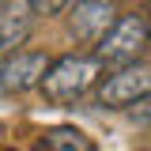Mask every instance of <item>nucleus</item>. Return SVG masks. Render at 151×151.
Listing matches in <instances>:
<instances>
[{"mask_svg": "<svg viewBox=\"0 0 151 151\" xmlns=\"http://www.w3.org/2000/svg\"><path fill=\"white\" fill-rule=\"evenodd\" d=\"M98 76H102V64H98L94 53L91 57L87 53H64L57 60H49L38 91L45 94V102H53V106H68V102H76V98H83L91 91L98 83Z\"/></svg>", "mask_w": 151, "mask_h": 151, "instance_id": "f257e3e1", "label": "nucleus"}, {"mask_svg": "<svg viewBox=\"0 0 151 151\" xmlns=\"http://www.w3.org/2000/svg\"><path fill=\"white\" fill-rule=\"evenodd\" d=\"M147 45H151L147 42V23H144V15L132 12V15L113 19V27L94 42V57H98L102 68H121V64L140 60Z\"/></svg>", "mask_w": 151, "mask_h": 151, "instance_id": "f03ea898", "label": "nucleus"}, {"mask_svg": "<svg viewBox=\"0 0 151 151\" xmlns=\"http://www.w3.org/2000/svg\"><path fill=\"white\" fill-rule=\"evenodd\" d=\"M147 94H151V64L132 60V64L113 68V72L98 83V106H106V110H125V106H136V102L147 98Z\"/></svg>", "mask_w": 151, "mask_h": 151, "instance_id": "7ed1b4c3", "label": "nucleus"}, {"mask_svg": "<svg viewBox=\"0 0 151 151\" xmlns=\"http://www.w3.org/2000/svg\"><path fill=\"white\" fill-rule=\"evenodd\" d=\"M49 53H38V49H15V53L0 57V94H23L34 91L42 83V76L49 68Z\"/></svg>", "mask_w": 151, "mask_h": 151, "instance_id": "20e7f679", "label": "nucleus"}, {"mask_svg": "<svg viewBox=\"0 0 151 151\" xmlns=\"http://www.w3.org/2000/svg\"><path fill=\"white\" fill-rule=\"evenodd\" d=\"M117 19V4L113 0H76L68 12V34L79 45H94Z\"/></svg>", "mask_w": 151, "mask_h": 151, "instance_id": "39448f33", "label": "nucleus"}, {"mask_svg": "<svg viewBox=\"0 0 151 151\" xmlns=\"http://www.w3.org/2000/svg\"><path fill=\"white\" fill-rule=\"evenodd\" d=\"M34 30V12L27 0H0V57L27 45Z\"/></svg>", "mask_w": 151, "mask_h": 151, "instance_id": "423d86ee", "label": "nucleus"}, {"mask_svg": "<svg viewBox=\"0 0 151 151\" xmlns=\"http://www.w3.org/2000/svg\"><path fill=\"white\" fill-rule=\"evenodd\" d=\"M38 151H98V147H94L91 136L79 132L76 125H57V129H45V132H42Z\"/></svg>", "mask_w": 151, "mask_h": 151, "instance_id": "0eeeda50", "label": "nucleus"}, {"mask_svg": "<svg viewBox=\"0 0 151 151\" xmlns=\"http://www.w3.org/2000/svg\"><path fill=\"white\" fill-rule=\"evenodd\" d=\"M27 4H30V12H34V15H60L72 0H27Z\"/></svg>", "mask_w": 151, "mask_h": 151, "instance_id": "6e6552de", "label": "nucleus"}, {"mask_svg": "<svg viewBox=\"0 0 151 151\" xmlns=\"http://www.w3.org/2000/svg\"><path fill=\"white\" fill-rule=\"evenodd\" d=\"M132 113H136V121H144V125H151V94H147V98H140V102L132 106Z\"/></svg>", "mask_w": 151, "mask_h": 151, "instance_id": "1a4fd4ad", "label": "nucleus"}, {"mask_svg": "<svg viewBox=\"0 0 151 151\" xmlns=\"http://www.w3.org/2000/svg\"><path fill=\"white\" fill-rule=\"evenodd\" d=\"M144 23H147V42H151V12L144 15Z\"/></svg>", "mask_w": 151, "mask_h": 151, "instance_id": "9d476101", "label": "nucleus"}]
</instances>
